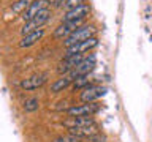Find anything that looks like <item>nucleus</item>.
Returning <instances> with one entry per match:
<instances>
[{"label":"nucleus","mask_w":152,"mask_h":142,"mask_svg":"<svg viewBox=\"0 0 152 142\" xmlns=\"http://www.w3.org/2000/svg\"><path fill=\"white\" fill-rule=\"evenodd\" d=\"M38 107H40V99L35 96L27 98L24 101V111L26 112H35V111H38Z\"/></svg>","instance_id":"nucleus-15"},{"label":"nucleus","mask_w":152,"mask_h":142,"mask_svg":"<svg viewBox=\"0 0 152 142\" xmlns=\"http://www.w3.org/2000/svg\"><path fill=\"white\" fill-rule=\"evenodd\" d=\"M104 93H106V88L102 85H87L86 88L81 90L79 99L83 103H95L102 96H104Z\"/></svg>","instance_id":"nucleus-6"},{"label":"nucleus","mask_w":152,"mask_h":142,"mask_svg":"<svg viewBox=\"0 0 152 142\" xmlns=\"http://www.w3.org/2000/svg\"><path fill=\"white\" fill-rule=\"evenodd\" d=\"M83 3H86V0H66L65 7H66V9H70V8H75V7L83 5Z\"/></svg>","instance_id":"nucleus-19"},{"label":"nucleus","mask_w":152,"mask_h":142,"mask_svg":"<svg viewBox=\"0 0 152 142\" xmlns=\"http://www.w3.org/2000/svg\"><path fill=\"white\" fill-rule=\"evenodd\" d=\"M49 2H51V5L54 8H59V7H64L66 0H49Z\"/></svg>","instance_id":"nucleus-20"},{"label":"nucleus","mask_w":152,"mask_h":142,"mask_svg":"<svg viewBox=\"0 0 152 142\" xmlns=\"http://www.w3.org/2000/svg\"><path fill=\"white\" fill-rule=\"evenodd\" d=\"M94 36H97V27L90 25V24H83V25H79L68 38H65L64 44L65 46H71V44H75V43L89 40V38H94Z\"/></svg>","instance_id":"nucleus-1"},{"label":"nucleus","mask_w":152,"mask_h":142,"mask_svg":"<svg viewBox=\"0 0 152 142\" xmlns=\"http://www.w3.org/2000/svg\"><path fill=\"white\" fill-rule=\"evenodd\" d=\"M95 65H97V55L89 54V55H86L83 59V62L75 68V73L76 74H89L90 71L95 68Z\"/></svg>","instance_id":"nucleus-12"},{"label":"nucleus","mask_w":152,"mask_h":142,"mask_svg":"<svg viewBox=\"0 0 152 142\" xmlns=\"http://www.w3.org/2000/svg\"><path fill=\"white\" fill-rule=\"evenodd\" d=\"M75 87V90H83L86 88L87 85H90V79H89V74H78L76 76V79L73 80V84H71Z\"/></svg>","instance_id":"nucleus-14"},{"label":"nucleus","mask_w":152,"mask_h":142,"mask_svg":"<svg viewBox=\"0 0 152 142\" xmlns=\"http://www.w3.org/2000/svg\"><path fill=\"white\" fill-rule=\"evenodd\" d=\"M100 111V103H86L79 104V106H71L66 109L68 117H92L94 114H97Z\"/></svg>","instance_id":"nucleus-3"},{"label":"nucleus","mask_w":152,"mask_h":142,"mask_svg":"<svg viewBox=\"0 0 152 142\" xmlns=\"http://www.w3.org/2000/svg\"><path fill=\"white\" fill-rule=\"evenodd\" d=\"M84 21H71V22H62L59 27L54 30L52 33V36L56 38V40H65V38H68L71 33H73L76 28L79 25H83Z\"/></svg>","instance_id":"nucleus-8"},{"label":"nucleus","mask_w":152,"mask_h":142,"mask_svg":"<svg viewBox=\"0 0 152 142\" xmlns=\"http://www.w3.org/2000/svg\"><path fill=\"white\" fill-rule=\"evenodd\" d=\"M98 46V38L94 36V38H89V40H84V41H79V43H75L71 46H66V51H65V57L68 55H78V54H86V52L95 49Z\"/></svg>","instance_id":"nucleus-4"},{"label":"nucleus","mask_w":152,"mask_h":142,"mask_svg":"<svg viewBox=\"0 0 152 142\" xmlns=\"http://www.w3.org/2000/svg\"><path fill=\"white\" fill-rule=\"evenodd\" d=\"M76 74L75 71H70V73L66 74H62L59 79L56 80L54 84L51 85V93H59V92H64L66 87H70L71 84H73V80L76 79Z\"/></svg>","instance_id":"nucleus-10"},{"label":"nucleus","mask_w":152,"mask_h":142,"mask_svg":"<svg viewBox=\"0 0 152 142\" xmlns=\"http://www.w3.org/2000/svg\"><path fill=\"white\" fill-rule=\"evenodd\" d=\"M43 35H45V28H38V30L32 32V33H27V35H24L21 38V41H19V47H30L33 46L35 43H38L43 38Z\"/></svg>","instance_id":"nucleus-13"},{"label":"nucleus","mask_w":152,"mask_h":142,"mask_svg":"<svg viewBox=\"0 0 152 142\" xmlns=\"http://www.w3.org/2000/svg\"><path fill=\"white\" fill-rule=\"evenodd\" d=\"M51 16H52V11L49 8L43 9V11L38 13L33 19H30V21H27L26 24H24L22 28H21V35L24 36V35H27V33H32V32L38 30V28H41L51 19Z\"/></svg>","instance_id":"nucleus-2"},{"label":"nucleus","mask_w":152,"mask_h":142,"mask_svg":"<svg viewBox=\"0 0 152 142\" xmlns=\"http://www.w3.org/2000/svg\"><path fill=\"white\" fill-rule=\"evenodd\" d=\"M94 117H68L66 120H64V126L66 130L71 128H83V126H89V125H95Z\"/></svg>","instance_id":"nucleus-11"},{"label":"nucleus","mask_w":152,"mask_h":142,"mask_svg":"<svg viewBox=\"0 0 152 142\" xmlns=\"http://www.w3.org/2000/svg\"><path fill=\"white\" fill-rule=\"evenodd\" d=\"M89 14H90V5H89V3L78 5V7L70 8V9H66V11H65V14H64V22L86 21Z\"/></svg>","instance_id":"nucleus-5"},{"label":"nucleus","mask_w":152,"mask_h":142,"mask_svg":"<svg viewBox=\"0 0 152 142\" xmlns=\"http://www.w3.org/2000/svg\"><path fill=\"white\" fill-rule=\"evenodd\" d=\"M49 5H51L49 0H35V2H32V3L28 5V7H27V8L21 13L22 21H24V22L30 21V19H33L38 13H41L43 9L49 8Z\"/></svg>","instance_id":"nucleus-7"},{"label":"nucleus","mask_w":152,"mask_h":142,"mask_svg":"<svg viewBox=\"0 0 152 142\" xmlns=\"http://www.w3.org/2000/svg\"><path fill=\"white\" fill-rule=\"evenodd\" d=\"M81 141H83V139H79L78 136L71 134V133H66V134H64V136L56 137L52 142H81Z\"/></svg>","instance_id":"nucleus-17"},{"label":"nucleus","mask_w":152,"mask_h":142,"mask_svg":"<svg viewBox=\"0 0 152 142\" xmlns=\"http://www.w3.org/2000/svg\"><path fill=\"white\" fill-rule=\"evenodd\" d=\"M48 82V74L46 73H38V74H33L30 78L24 79L21 82V88L24 90H37L43 87Z\"/></svg>","instance_id":"nucleus-9"},{"label":"nucleus","mask_w":152,"mask_h":142,"mask_svg":"<svg viewBox=\"0 0 152 142\" xmlns=\"http://www.w3.org/2000/svg\"><path fill=\"white\" fill-rule=\"evenodd\" d=\"M81 142H106V136H103V134H97V136L87 137V139H83Z\"/></svg>","instance_id":"nucleus-18"},{"label":"nucleus","mask_w":152,"mask_h":142,"mask_svg":"<svg viewBox=\"0 0 152 142\" xmlns=\"http://www.w3.org/2000/svg\"><path fill=\"white\" fill-rule=\"evenodd\" d=\"M32 2H35V0H18L16 3L11 5V9H13L14 13H22Z\"/></svg>","instance_id":"nucleus-16"}]
</instances>
